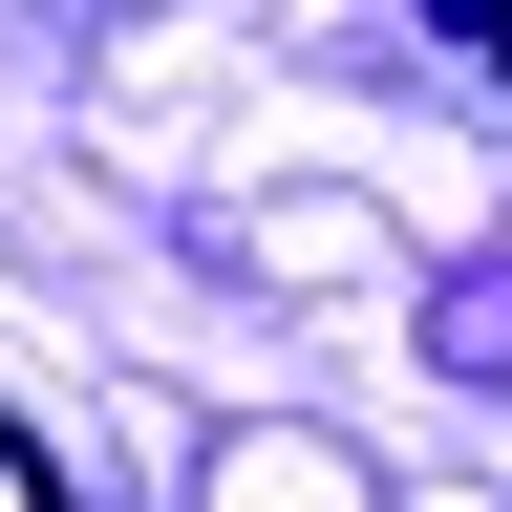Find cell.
Listing matches in <instances>:
<instances>
[{"label": "cell", "mask_w": 512, "mask_h": 512, "mask_svg": "<svg viewBox=\"0 0 512 512\" xmlns=\"http://www.w3.org/2000/svg\"><path fill=\"white\" fill-rule=\"evenodd\" d=\"M214 512H342V448H214Z\"/></svg>", "instance_id": "cell-1"}, {"label": "cell", "mask_w": 512, "mask_h": 512, "mask_svg": "<svg viewBox=\"0 0 512 512\" xmlns=\"http://www.w3.org/2000/svg\"><path fill=\"white\" fill-rule=\"evenodd\" d=\"M0 512H64V470H43V448H22V427H0Z\"/></svg>", "instance_id": "cell-2"}, {"label": "cell", "mask_w": 512, "mask_h": 512, "mask_svg": "<svg viewBox=\"0 0 512 512\" xmlns=\"http://www.w3.org/2000/svg\"><path fill=\"white\" fill-rule=\"evenodd\" d=\"M491 43H512V22H491Z\"/></svg>", "instance_id": "cell-3"}]
</instances>
